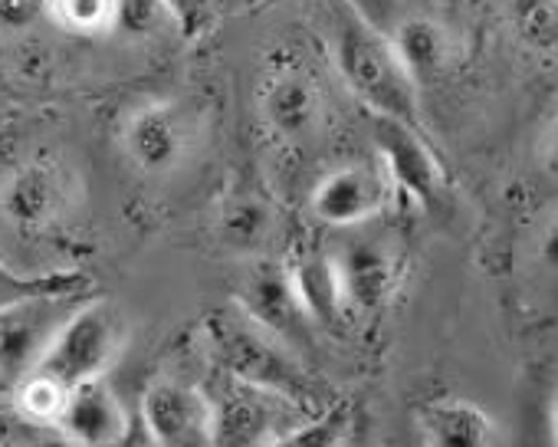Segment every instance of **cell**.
<instances>
[{
	"label": "cell",
	"mask_w": 558,
	"mask_h": 447,
	"mask_svg": "<svg viewBox=\"0 0 558 447\" xmlns=\"http://www.w3.org/2000/svg\"><path fill=\"white\" fill-rule=\"evenodd\" d=\"M204 333L217 372L269 388L276 395H287L319 411L339 401V398H326L329 388L326 382L316 378L310 359H303L296 349H290L283 339H276L259 323H253L236 303L214 310L204 323Z\"/></svg>",
	"instance_id": "6da1fadb"
},
{
	"label": "cell",
	"mask_w": 558,
	"mask_h": 447,
	"mask_svg": "<svg viewBox=\"0 0 558 447\" xmlns=\"http://www.w3.org/2000/svg\"><path fill=\"white\" fill-rule=\"evenodd\" d=\"M329 53L349 86V93L381 119H395L421 129L417 96L421 89L404 73L391 44L378 27H372L352 8H336L329 14Z\"/></svg>",
	"instance_id": "7a4b0ae2"
},
{
	"label": "cell",
	"mask_w": 558,
	"mask_h": 447,
	"mask_svg": "<svg viewBox=\"0 0 558 447\" xmlns=\"http://www.w3.org/2000/svg\"><path fill=\"white\" fill-rule=\"evenodd\" d=\"M207 395L214 408V447H269L326 411L223 372Z\"/></svg>",
	"instance_id": "3957f363"
},
{
	"label": "cell",
	"mask_w": 558,
	"mask_h": 447,
	"mask_svg": "<svg viewBox=\"0 0 558 447\" xmlns=\"http://www.w3.org/2000/svg\"><path fill=\"white\" fill-rule=\"evenodd\" d=\"M125 339L129 326L122 310L109 300L93 297L63 323L34 372H44L66 391H73L86 382L106 378L116 359L122 355Z\"/></svg>",
	"instance_id": "277c9868"
},
{
	"label": "cell",
	"mask_w": 558,
	"mask_h": 447,
	"mask_svg": "<svg viewBox=\"0 0 558 447\" xmlns=\"http://www.w3.org/2000/svg\"><path fill=\"white\" fill-rule=\"evenodd\" d=\"M201 132L204 129L194 106L181 99H151L122 119L119 148L135 171L148 178H168L191 161Z\"/></svg>",
	"instance_id": "5b68a950"
},
{
	"label": "cell",
	"mask_w": 558,
	"mask_h": 447,
	"mask_svg": "<svg viewBox=\"0 0 558 447\" xmlns=\"http://www.w3.org/2000/svg\"><path fill=\"white\" fill-rule=\"evenodd\" d=\"M76 204V178L60 155L40 152L0 181V217L21 234H50Z\"/></svg>",
	"instance_id": "8992f818"
},
{
	"label": "cell",
	"mask_w": 558,
	"mask_h": 447,
	"mask_svg": "<svg viewBox=\"0 0 558 447\" xmlns=\"http://www.w3.org/2000/svg\"><path fill=\"white\" fill-rule=\"evenodd\" d=\"M89 297L76 290H47L0 303V375L11 385L31 375L47 355L63 323Z\"/></svg>",
	"instance_id": "52a82bcc"
},
{
	"label": "cell",
	"mask_w": 558,
	"mask_h": 447,
	"mask_svg": "<svg viewBox=\"0 0 558 447\" xmlns=\"http://www.w3.org/2000/svg\"><path fill=\"white\" fill-rule=\"evenodd\" d=\"M233 303L253 323H259L276 339H283L290 349H296L303 359L313 355L319 329L306 316V310H303V303H300V297L293 290L287 264H269V261L250 264L243 270V277H240Z\"/></svg>",
	"instance_id": "ba28073f"
},
{
	"label": "cell",
	"mask_w": 558,
	"mask_h": 447,
	"mask_svg": "<svg viewBox=\"0 0 558 447\" xmlns=\"http://www.w3.org/2000/svg\"><path fill=\"white\" fill-rule=\"evenodd\" d=\"M391 194L395 188L378 161H349L316 181L310 210L326 228L359 231L391 204Z\"/></svg>",
	"instance_id": "9c48e42d"
},
{
	"label": "cell",
	"mask_w": 558,
	"mask_h": 447,
	"mask_svg": "<svg viewBox=\"0 0 558 447\" xmlns=\"http://www.w3.org/2000/svg\"><path fill=\"white\" fill-rule=\"evenodd\" d=\"M138 421L155 447H214L210 395L187 382L155 378L142 395Z\"/></svg>",
	"instance_id": "30bf717a"
},
{
	"label": "cell",
	"mask_w": 558,
	"mask_h": 447,
	"mask_svg": "<svg viewBox=\"0 0 558 447\" xmlns=\"http://www.w3.org/2000/svg\"><path fill=\"white\" fill-rule=\"evenodd\" d=\"M349 316H378L401 287V251L385 238H352L336 254Z\"/></svg>",
	"instance_id": "8fae6325"
},
{
	"label": "cell",
	"mask_w": 558,
	"mask_h": 447,
	"mask_svg": "<svg viewBox=\"0 0 558 447\" xmlns=\"http://www.w3.org/2000/svg\"><path fill=\"white\" fill-rule=\"evenodd\" d=\"M372 135H375L378 165L385 168L391 188L404 191L411 201L430 207L444 194L447 178H444L440 158L434 155L424 132L414 125L395 122V119L372 116Z\"/></svg>",
	"instance_id": "7c38bea8"
},
{
	"label": "cell",
	"mask_w": 558,
	"mask_h": 447,
	"mask_svg": "<svg viewBox=\"0 0 558 447\" xmlns=\"http://www.w3.org/2000/svg\"><path fill=\"white\" fill-rule=\"evenodd\" d=\"M259 116L279 142H306L323 125L326 93L306 67H287L266 80L259 93Z\"/></svg>",
	"instance_id": "4fadbf2b"
},
{
	"label": "cell",
	"mask_w": 558,
	"mask_h": 447,
	"mask_svg": "<svg viewBox=\"0 0 558 447\" xmlns=\"http://www.w3.org/2000/svg\"><path fill=\"white\" fill-rule=\"evenodd\" d=\"M381 34L417 89L437 83L457 60V40L450 27L430 14H404Z\"/></svg>",
	"instance_id": "5bb4252c"
},
{
	"label": "cell",
	"mask_w": 558,
	"mask_h": 447,
	"mask_svg": "<svg viewBox=\"0 0 558 447\" xmlns=\"http://www.w3.org/2000/svg\"><path fill=\"white\" fill-rule=\"evenodd\" d=\"M135 418L122 404L109 378L86 382L70 391L60 427L83 447H112L132 431Z\"/></svg>",
	"instance_id": "9a60e30c"
},
{
	"label": "cell",
	"mask_w": 558,
	"mask_h": 447,
	"mask_svg": "<svg viewBox=\"0 0 558 447\" xmlns=\"http://www.w3.org/2000/svg\"><path fill=\"white\" fill-rule=\"evenodd\" d=\"M424 447H496V421L489 411L460 395H440L417 408Z\"/></svg>",
	"instance_id": "2e32d148"
},
{
	"label": "cell",
	"mask_w": 558,
	"mask_h": 447,
	"mask_svg": "<svg viewBox=\"0 0 558 447\" xmlns=\"http://www.w3.org/2000/svg\"><path fill=\"white\" fill-rule=\"evenodd\" d=\"M293 290L306 310V316L313 319V326L319 333H342L349 326V306L342 297V283H339V270L332 254L326 251H300L293 257V264H287Z\"/></svg>",
	"instance_id": "e0dca14e"
},
{
	"label": "cell",
	"mask_w": 558,
	"mask_h": 447,
	"mask_svg": "<svg viewBox=\"0 0 558 447\" xmlns=\"http://www.w3.org/2000/svg\"><path fill=\"white\" fill-rule=\"evenodd\" d=\"M217 241L227 247V251H236L243 257H253L259 254L272 231H276V210H272V201L263 197L256 188H236L230 191L220 207H217Z\"/></svg>",
	"instance_id": "ac0fdd59"
},
{
	"label": "cell",
	"mask_w": 558,
	"mask_h": 447,
	"mask_svg": "<svg viewBox=\"0 0 558 447\" xmlns=\"http://www.w3.org/2000/svg\"><path fill=\"white\" fill-rule=\"evenodd\" d=\"M47 11L76 37H106L119 31V0H47Z\"/></svg>",
	"instance_id": "d6986e66"
},
{
	"label": "cell",
	"mask_w": 558,
	"mask_h": 447,
	"mask_svg": "<svg viewBox=\"0 0 558 447\" xmlns=\"http://www.w3.org/2000/svg\"><path fill=\"white\" fill-rule=\"evenodd\" d=\"M512 27L529 50L558 57V0H515Z\"/></svg>",
	"instance_id": "ffe728a7"
},
{
	"label": "cell",
	"mask_w": 558,
	"mask_h": 447,
	"mask_svg": "<svg viewBox=\"0 0 558 447\" xmlns=\"http://www.w3.org/2000/svg\"><path fill=\"white\" fill-rule=\"evenodd\" d=\"M349 424H352L349 404L332 401L319 418L306 421L303 427L290 431L287 437H279L269 447H342L349 440Z\"/></svg>",
	"instance_id": "44dd1931"
},
{
	"label": "cell",
	"mask_w": 558,
	"mask_h": 447,
	"mask_svg": "<svg viewBox=\"0 0 558 447\" xmlns=\"http://www.w3.org/2000/svg\"><path fill=\"white\" fill-rule=\"evenodd\" d=\"M0 447H83L60 424H34L21 414L0 418Z\"/></svg>",
	"instance_id": "7402d4cb"
},
{
	"label": "cell",
	"mask_w": 558,
	"mask_h": 447,
	"mask_svg": "<svg viewBox=\"0 0 558 447\" xmlns=\"http://www.w3.org/2000/svg\"><path fill=\"white\" fill-rule=\"evenodd\" d=\"M168 21L184 34H201L210 24L214 0H161Z\"/></svg>",
	"instance_id": "603a6c76"
},
{
	"label": "cell",
	"mask_w": 558,
	"mask_h": 447,
	"mask_svg": "<svg viewBox=\"0 0 558 447\" xmlns=\"http://www.w3.org/2000/svg\"><path fill=\"white\" fill-rule=\"evenodd\" d=\"M40 0H0V31H24L40 17Z\"/></svg>",
	"instance_id": "cb8c5ba5"
},
{
	"label": "cell",
	"mask_w": 558,
	"mask_h": 447,
	"mask_svg": "<svg viewBox=\"0 0 558 447\" xmlns=\"http://www.w3.org/2000/svg\"><path fill=\"white\" fill-rule=\"evenodd\" d=\"M542 168L551 181H558V119L548 125L545 142H542Z\"/></svg>",
	"instance_id": "d4e9b609"
},
{
	"label": "cell",
	"mask_w": 558,
	"mask_h": 447,
	"mask_svg": "<svg viewBox=\"0 0 558 447\" xmlns=\"http://www.w3.org/2000/svg\"><path fill=\"white\" fill-rule=\"evenodd\" d=\"M538 257L548 270H558V217L548 224L542 241H538Z\"/></svg>",
	"instance_id": "484cf974"
},
{
	"label": "cell",
	"mask_w": 558,
	"mask_h": 447,
	"mask_svg": "<svg viewBox=\"0 0 558 447\" xmlns=\"http://www.w3.org/2000/svg\"><path fill=\"white\" fill-rule=\"evenodd\" d=\"M112 447H155L151 444V437H148V431L142 427V421L135 418V424H132V431L119 440V444H112Z\"/></svg>",
	"instance_id": "4316f807"
},
{
	"label": "cell",
	"mask_w": 558,
	"mask_h": 447,
	"mask_svg": "<svg viewBox=\"0 0 558 447\" xmlns=\"http://www.w3.org/2000/svg\"><path fill=\"white\" fill-rule=\"evenodd\" d=\"M551 444L558 447V391L551 398Z\"/></svg>",
	"instance_id": "83f0119b"
},
{
	"label": "cell",
	"mask_w": 558,
	"mask_h": 447,
	"mask_svg": "<svg viewBox=\"0 0 558 447\" xmlns=\"http://www.w3.org/2000/svg\"><path fill=\"white\" fill-rule=\"evenodd\" d=\"M11 391H14V385L4 375H0V401H11Z\"/></svg>",
	"instance_id": "f1b7e54d"
},
{
	"label": "cell",
	"mask_w": 558,
	"mask_h": 447,
	"mask_svg": "<svg viewBox=\"0 0 558 447\" xmlns=\"http://www.w3.org/2000/svg\"><path fill=\"white\" fill-rule=\"evenodd\" d=\"M342 447H378V444H349V440H345Z\"/></svg>",
	"instance_id": "f546056e"
}]
</instances>
